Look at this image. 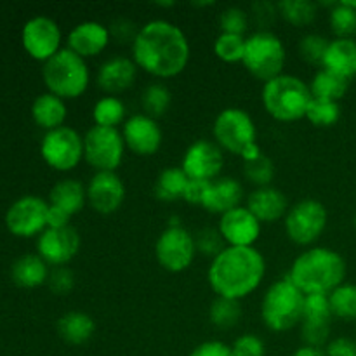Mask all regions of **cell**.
<instances>
[{
  "label": "cell",
  "instance_id": "cell-1",
  "mask_svg": "<svg viewBox=\"0 0 356 356\" xmlns=\"http://www.w3.org/2000/svg\"><path fill=\"white\" fill-rule=\"evenodd\" d=\"M131 52L139 70L159 80H167L186 70L191 47L184 31L172 21L152 19L139 28Z\"/></svg>",
  "mask_w": 356,
  "mask_h": 356
},
{
  "label": "cell",
  "instance_id": "cell-2",
  "mask_svg": "<svg viewBox=\"0 0 356 356\" xmlns=\"http://www.w3.org/2000/svg\"><path fill=\"white\" fill-rule=\"evenodd\" d=\"M266 277V259L256 247H226L209 264L207 282L216 298L242 301Z\"/></svg>",
  "mask_w": 356,
  "mask_h": 356
},
{
  "label": "cell",
  "instance_id": "cell-3",
  "mask_svg": "<svg viewBox=\"0 0 356 356\" xmlns=\"http://www.w3.org/2000/svg\"><path fill=\"white\" fill-rule=\"evenodd\" d=\"M348 266L344 257L330 247L315 245L302 250L291 264L287 278L302 292L329 296L344 284Z\"/></svg>",
  "mask_w": 356,
  "mask_h": 356
},
{
  "label": "cell",
  "instance_id": "cell-4",
  "mask_svg": "<svg viewBox=\"0 0 356 356\" xmlns=\"http://www.w3.org/2000/svg\"><path fill=\"white\" fill-rule=\"evenodd\" d=\"M312 99L309 83L289 73H282L264 82L263 90H261V103L266 113L273 120L284 122V124L306 118V111Z\"/></svg>",
  "mask_w": 356,
  "mask_h": 356
},
{
  "label": "cell",
  "instance_id": "cell-5",
  "mask_svg": "<svg viewBox=\"0 0 356 356\" xmlns=\"http://www.w3.org/2000/svg\"><path fill=\"white\" fill-rule=\"evenodd\" d=\"M42 80L47 87V92L56 94L65 101L76 99L89 89V65L68 47H63L58 54L44 63Z\"/></svg>",
  "mask_w": 356,
  "mask_h": 356
},
{
  "label": "cell",
  "instance_id": "cell-6",
  "mask_svg": "<svg viewBox=\"0 0 356 356\" xmlns=\"http://www.w3.org/2000/svg\"><path fill=\"white\" fill-rule=\"evenodd\" d=\"M305 294L289 280L280 278L264 292L261 299V320L271 332H287L302 322Z\"/></svg>",
  "mask_w": 356,
  "mask_h": 356
},
{
  "label": "cell",
  "instance_id": "cell-7",
  "mask_svg": "<svg viewBox=\"0 0 356 356\" xmlns=\"http://www.w3.org/2000/svg\"><path fill=\"white\" fill-rule=\"evenodd\" d=\"M287 63V51L277 33L270 30H257L245 37L243 68L261 82L282 75Z\"/></svg>",
  "mask_w": 356,
  "mask_h": 356
},
{
  "label": "cell",
  "instance_id": "cell-8",
  "mask_svg": "<svg viewBox=\"0 0 356 356\" xmlns=\"http://www.w3.org/2000/svg\"><path fill=\"white\" fill-rule=\"evenodd\" d=\"M212 136L222 152L242 156L249 146L257 143V127L249 111L238 106H229L219 111L216 117Z\"/></svg>",
  "mask_w": 356,
  "mask_h": 356
},
{
  "label": "cell",
  "instance_id": "cell-9",
  "mask_svg": "<svg viewBox=\"0 0 356 356\" xmlns=\"http://www.w3.org/2000/svg\"><path fill=\"white\" fill-rule=\"evenodd\" d=\"M329 221V212L322 202L305 198L292 205L284 218L285 235L292 243L309 247L323 235Z\"/></svg>",
  "mask_w": 356,
  "mask_h": 356
},
{
  "label": "cell",
  "instance_id": "cell-10",
  "mask_svg": "<svg viewBox=\"0 0 356 356\" xmlns=\"http://www.w3.org/2000/svg\"><path fill=\"white\" fill-rule=\"evenodd\" d=\"M125 148L122 131L92 125L83 134V160L96 172H117L124 162Z\"/></svg>",
  "mask_w": 356,
  "mask_h": 356
},
{
  "label": "cell",
  "instance_id": "cell-11",
  "mask_svg": "<svg viewBox=\"0 0 356 356\" xmlns=\"http://www.w3.org/2000/svg\"><path fill=\"white\" fill-rule=\"evenodd\" d=\"M40 156L52 170L70 172L82 163L83 138L68 125L45 132L40 141Z\"/></svg>",
  "mask_w": 356,
  "mask_h": 356
},
{
  "label": "cell",
  "instance_id": "cell-12",
  "mask_svg": "<svg viewBox=\"0 0 356 356\" xmlns=\"http://www.w3.org/2000/svg\"><path fill=\"white\" fill-rule=\"evenodd\" d=\"M195 236L184 226H167L155 242L156 263L169 273H183L197 257Z\"/></svg>",
  "mask_w": 356,
  "mask_h": 356
},
{
  "label": "cell",
  "instance_id": "cell-13",
  "mask_svg": "<svg viewBox=\"0 0 356 356\" xmlns=\"http://www.w3.org/2000/svg\"><path fill=\"white\" fill-rule=\"evenodd\" d=\"M49 202L37 195H23L9 205L6 226L14 236L30 238L40 236L47 229Z\"/></svg>",
  "mask_w": 356,
  "mask_h": 356
},
{
  "label": "cell",
  "instance_id": "cell-14",
  "mask_svg": "<svg viewBox=\"0 0 356 356\" xmlns=\"http://www.w3.org/2000/svg\"><path fill=\"white\" fill-rule=\"evenodd\" d=\"M61 42L63 33L59 24L44 14L30 17L21 30L23 49L35 61L47 63L52 56L61 51Z\"/></svg>",
  "mask_w": 356,
  "mask_h": 356
},
{
  "label": "cell",
  "instance_id": "cell-15",
  "mask_svg": "<svg viewBox=\"0 0 356 356\" xmlns=\"http://www.w3.org/2000/svg\"><path fill=\"white\" fill-rule=\"evenodd\" d=\"M225 167V152L209 139L191 143L181 160V169L190 179L214 181L221 177Z\"/></svg>",
  "mask_w": 356,
  "mask_h": 356
},
{
  "label": "cell",
  "instance_id": "cell-16",
  "mask_svg": "<svg viewBox=\"0 0 356 356\" xmlns=\"http://www.w3.org/2000/svg\"><path fill=\"white\" fill-rule=\"evenodd\" d=\"M122 138L131 153L138 156H153L162 148L163 132L159 120L145 113H136L122 125Z\"/></svg>",
  "mask_w": 356,
  "mask_h": 356
},
{
  "label": "cell",
  "instance_id": "cell-17",
  "mask_svg": "<svg viewBox=\"0 0 356 356\" xmlns=\"http://www.w3.org/2000/svg\"><path fill=\"white\" fill-rule=\"evenodd\" d=\"M218 229L228 247H256L263 233V222L245 205H240L219 216Z\"/></svg>",
  "mask_w": 356,
  "mask_h": 356
},
{
  "label": "cell",
  "instance_id": "cell-18",
  "mask_svg": "<svg viewBox=\"0 0 356 356\" xmlns=\"http://www.w3.org/2000/svg\"><path fill=\"white\" fill-rule=\"evenodd\" d=\"M82 238L73 226L47 228L37 238V254L52 268L66 266L79 254Z\"/></svg>",
  "mask_w": 356,
  "mask_h": 356
},
{
  "label": "cell",
  "instance_id": "cell-19",
  "mask_svg": "<svg viewBox=\"0 0 356 356\" xmlns=\"http://www.w3.org/2000/svg\"><path fill=\"white\" fill-rule=\"evenodd\" d=\"M87 204L97 214L110 216L125 202V184L117 172H96L87 183Z\"/></svg>",
  "mask_w": 356,
  "mask_h": 356
},
{
  "label": "cell",
  "instance_id": "cell-20",
  "mask_svg": "<svg viewBox=\"0 0 356 356\" xmlns=\"http://www.w3.org/2000/svg\"><path fill=\"white\" fill-rule=\"evenodd\" d=\"M111 42L110 30L99 21H82L70 30L66 47L83 59L96 58L106 51Z\"/></svg>",
  "mask_w": 356,
  "mask_h": 356
},
{
  "label": "cell",
  "instance_id": "cell-21",
  "mask_svg": "<svg viewBox=\"0 0 356 356\" xmlns=\"http://www.w3.org/2000/svg\"><path fill=\"white\" fill-rule=\"evenodd\" d=\"M139 68L132 58L127 56H111L97 70V86L106 96H118L131 89L138 80Z\"/></svg>",
  "mask_w": 356,
  "mask_h": 356
},
{
  "label": "cell",
  "instance_id": "cell-22",
  "mask_svg": "<svg viewBox=\"0 0 356 356\" xmlns=\"http://www.w3.org/2000/svg\"><path fill=\"white\" fill-rule=\"evenodd\" d=\"M243 200V186L235 177L221 176L211 181L205 193L202 207L212 214H226L233 209L240 207Z\"/></svg>",
  "mask_w": 356,
  "mask_h": 356
},
{
  "label": "cell",
  "instance_id": "cell-23",
  "mask_svg": "<svg viewBox=\"0 0 356 356\" xmlns=\"http://www.w3.org/2000/svg\"><path fill=\"white\" fill-rule=\"evenodd\" d=\"M247 209L259 219L261 222H275L284 219L289 212V198L282 190L275 186L256 188L247 198Z\"/></svg>",
  "mask_w": 356,
  "mask_h": 356
},
{
  "label": "cell",
  "instance_id": "cell-24",
  "mask_svg": "<svg viewBox=\"0 0 356 356\" xmlns=\"http://www.w3.org/2000/svg\"><path fill=\"white\" fill-rule=\"evenodd\" d=\"M322 68L351 80L356 76V40L355 38H334L323 58Z\"/></svg>",
  "mask_w": 356,
  "mask_h": 356
},
{
  "label": "cell",
  "instance_id": "cell-25",
  "mask_svg": "<svg viewBox=\"0 0 356 356\" xmlns=\"http://www.w3.org/2000/svg\"><path fill=\"white\" fill-rule=\"evenodd\" d=\"M49 204L73 218L87 205V188L73 177L59 179L49 191Z\"/></svg>",
  "mask_w": 356,
  "mask_h": 356
},
{
  "label": "cell",
  "instance_id": "cell-26",
  "mask_svg": "<svg viewBox=\"0 0 356 356\" xmlns=\"http://www.w3.org/2000/svg\"><path fill=\"white\" fill-rule=\"evenodd\" d=\"M31 118L45 132L63 127L68 118L66 101L51 92L38 94L31 104Z\"/></svg>",
  "mask_w": 356,
  "mask_h": 356
},
{
  "label": "cell",
  "instance_id": "cell-27",
  "mask_svg": "<svg viewBox=\"0 0 356 356\" xmlns=\"http://www.w3.org/2000/svg\"><path fill=\"white\" fill-rule=\"evenodd\" d=\"M49 264L38 254H24L10 266V277L17 287L35 289L47 284Z\"/></svg>",
  "mask_w": 356,
  "mask_h": 356
},
{
  "label": "cell",
  "instance_id": "cell-28",
  "mask_svg": "<svg viewBox=\"0 0 356 356\" xmlns=\"http://www.w3.org/2000/svg\"><path fill=\"white\" fill-rule=\"evenodd\" d=\"M59 337L73 346H82L96 334V322L83 312H68L56 323Z\"/></svg>",
  "mask_w": 356,
  "mask_h": 356
},
{
  "label": "cell",
  "instance_id": "cell-29",
  "mask_svg": "<svg viewBox=\"0 0 356 356\" xmlns=\"http://www.w3.org/2000/svg\"><path fill=\"white\" fill-rule=\"evenodd\" d=\"M348 89H350V80L343 79V76L336 75V73L329 72L325 68H320L313 75L312 82H309V90H312L313 99L339 103L346 96Z\"/></svg>",
  "mask_w": 356,
  "mask_h": 356
},
{
  "label": "cell",
  "instance_id": "cell-30",
  "mask_svg": "<svg viewBox=\"0 0 356 356\" xmlns=\"http://www.w3.org/2000/svg\"><path fill=\"white\" fill-rule=\"evenodd\" d=\"M190 181V177L184 174V170L181 169V165H172L163 169L159 174L155 181V197L162 202H176L183 200L184 190H186V184Z\"/></svg>",
  "mask_w": 356,
  "mask_h": 356
},
{
  "label": "cell",
  "instance_id": "cell-31",
  "mask_svg": "<svg viewBox=\"0 0 356 356\" xmlns=\"http://www.w3.org/2000/svg\"><path fill=\"white\" fill-rule=\"evenodd\" d=\"M92 120L97 127L118 129L127 120V106L118 96H103L92 106Z\"/></svg>",
  "mask_w": 356,
  "mask_h": 356
},
{
  "label": "cell",
  "instance_id": "cell-32",
  "mask_svg": "<svg viewBox=\"0 0 356 356\" xmlns=\"http://www.w3.org/2000/svg\"><path fill=\"white\" fill-rule=\"evenodd\" d=\"M277 7L282 19L296 28L309 26L318 13V3L312 0H282Z\"/></svg>",
  "mask_w": 356,
  "mask_h": 356
},
{
  "label": "cell",
  "instance_id": "cell-33",
  "mask_svg": "<svg viewBox=\"0 0 356 356\" xmlns=\"http://www.w3.org/2000/svg\"><path fill=\"white\" fill-rule=\"evenodd\" d=\"M170 103H172V94H170L169 87L162 82L148 83L141 94L143 113L155 120H159L169 111Z\"/></svg>",
  "mask_w": 356,
  "mask_h": 356
},
{
  "label": "cell",
  "instance_id": "cell-34",
  "mask_svg": "<svg viewBox=\"0 0 356 356\" xmlns=\"http://www.w3.org/2000/svg\"><path fill=\"white\" fill-rule=\"evenodd\" d=\"M240 318H242V306H240V301L216 298L212 301L211 308H209V320H211V323L216 329H233V327L238 325Z\"/></svg>",
  "mask_w": 356,
  "mask_h": 356
},
{
  "label": "cell",
  "instance_id": "cell-35",
  "mask_svg": "<svg viewBox=\"0 0 356 356\" xmlns=\"http://www.w3.org/2000/svg\"><path fill=\"white\" fill-rule=\"evenodd\" d=\"M332 316L346 322L356 320V284H341L329 294Z\"/></svg>",
  "mask_w": 356,
  "mask_h": 356
},
{
  "label": "cell",
  "instance_id": "cell-36",
  "mask_svg": "<svg viewBox=\"0 0 356 356\" xmlns=\"http://www.w3.org/2000/svg\"><path fill=\"white\" fill-rule=\"evenodd\" d=\"M214 54L226 65L243 61L245 54V37L232 33H219L214 40Z\"/></svg>",
  "mask_w": 356,
  "mask_h": 356
},
{
  "label": "cell",
  "instance_id": "cell-37",
  "mask_svg": "<svg viewBox=\"0 0 356 356\" xmlns=\"http://www.w3.org/2000/svg\"><path fill=\"white\" fill-rule=\"evenodd\" d=\"M330 30L336 38H355L356 37V10L351 9L346 2H336L329 10Z\"/></svg>",
  "mask_w": 356,
  "mask_h": 356
},
{
  "label": "cell",
  "instance_id": "cell-38",
  "mask_svg": "<svg viewBox=\"0 0 356 356\" xmlns=\"http://www.w3.org/2000/svg\"><path fill=\"white\" fill-rule=\"evenodd\" d=\"M339 118L341 106L339 103H334V101L312 99L308 111H306V120L320 129L332 127V125H336L339 122Z\"/></svg>",
  "mask_w": 356,
  "mask_h": 356
},
{
  "label": "cell",
  "instance_id": "cell-39",
  "mask_svg": "<svg viewBox=\"0 0 356 356\" xmlns=\"http://www.w3.org/2000/svg\"><path fill=\"white\" fill-rule=\"evenodd\" d=\"M330 40L325 38L320 33H308L299 40V56L305 59L308 65L320 66L322 68L323 58H325V52L329 49Z\"/></svg>",
  "mask_w": 356,
  "mask_h": 356
},
{
  "label": "cell",
  "instance_id": "cell-40",
  "mask_svg": "<svg viewBox=\"0 0 356 356\" xmlns=\"http://www.w3.org/2000/svg\"><path fill=\"white\" fill-rule=\"evenodd\" d=\"M243 176L256 188L271 186L275 177V163L266 155H261L252 162H243Z\"/></svg>",
  "mask_w": 356,
  "mask_h": 356
},
{
  "label": "cell",
  "instance_id": "cell-41",
  "mask_svg": "<svg viewBox=\"0 0 356 356\" xmlns=\"http://www.w3.org/2000/svg\"><path fill=\"white\" fill-rule=\"evenodd\" d=\"M249 23L250 14L238 6L226 7L219 14V31L221 33L242 35V37H245L247 30H249Z\"/></svg>",
  "mask_w": 356,
  "mask_h": 356
},
{
  "label": "cell",
  "instance_id": "cell-42",
  "mask_svg": "<svg viewBox=\"0 0 356 356\" xmlns=\"http://www.w3.org/2000/svg\"><path fill=\"white\" fill-rule=\"evenodd\" d=\"M302 320L308 322H332V309H330L329 296L309 294L305 296V309Z\"/></svg>",
  "mask_w": 356,
  "mask_h": 356
},
{
  "label": "cell",
  "instance_id": "cell-43",
  "mask_svg": "<svg viewBox=\"0 0 356 356\" xmlns=\"http://www.w3.org/2000/svg\"><path fill=\"white\" fill-rule=\"evenodd\" d=\"M299 329H301V341L305 343V346L312 348H320L327 346L330 341V323L329 322H308V320H302L299 323Z\"/></svg>",
  "mask_w": 356,
  "mask_h": 356
},
{
  "label": "cell",
  "instance_id": "cell-44",
  "mask_svg": "<svg viewBox=\"0 0 356 356\" xmlns=\"http://www.w3.org/2000/svg\"><path fill=\"white\" fill-rule=\"evenodd\" d=\"M195 245H197L198 254L211 257V259H214L218 254H221L228 247L218 228H202L195 235Z\"/></svg>",
  "mask_w": 356,
  "mask_h": 356
},
{
  "label": "cell",
  "instance_id": "cell-45",
  "mask_svg": "<svg viewBox=\"0 0 356 356\" xmlns=\"http://www.w3.org/2000/svg\"><path fill=\"white\" fill-rule=\"evenodd\" d=\"M229 346L233 356H266V344L257 334H242Z\"/></svg>",
  "mask_w": 356,
  "mask_h": 356
},
{
  "label": "cell",
  "instance_id": "cell-46",
  "mask_svg": "<svg viewBox=\"0 0 356 356\" xmlns=\"http://www.w3.org/2000/svg\"><path fill=\"white\" fill-rule=\"evenodd\" d=\"M47 284L49 289H51L54 294L66 296L73 291V287H75V275H73V271L66 266L54 268V270L49 273Z\"/></svg>",
  "mask_w": 356,
  "mask_h": 356
},
{
  "label": "cell",
  "instance_id": "cell-47",
  "mask_svg": "<svg viewBox=\"0 0 356 356\" xmlns=\"http://www.w3.org/2000/svg\"><path fill=\"white\" fill-rule=\"evenodd\" d=\"M138 24L134 21H131L129 17H117V19L111 21L108 24V30H110L111 40L118 42V44H131L134 42L136 35L139 31Z\"/></svg>",
  "mask_w": 356,
  "mask_h": 356
},
{
  "label": "cell",
  "instance_id": "cell-48",
  "mask_svg": "<svg viewBox=\"0 0 356 356\" xmlns=\"http://www.w3.org/2000/svg\"><path fill=\"white\" fill-rule=\"evenodd\" d=\"M250 17H254V21L261 26V30H268V26L273 24L277 17H280V14H278L277 3L261 0V2H254L250 6Z\"/></svg>",
  "mask_w": 356,
  "mask_h": 356
},
{
  "label": "cell",
  "instance_id": "cell-49",
  "mask_svg": "<svg viewBox=\"0 0 356 356\" xmlns=\"http://www.w3.org/2000/svg\"><path fill=\"white\" fill-rule=\"evenodd\" d=\"M190 356H233V351L229 344L212 339L204 341L197 348H193Z\"/></svg>",
  "mask_w": 356,
  "mask_h": 356
},
{
  "label": "cell",
  "instance_id": "cell-50",
  "mask_svg": "<svg viewBox=\"0 0 356 356\" xmlns=\"http://www.w3.org/2000/svg\"><path fill=\"white\" fill-rule=\"evenodd\" d=\"M211 181H198V179H190L186 184V190H184L183 200L190 205H198L202 207L204 205L205 193H207V188Z\"/></svg>",
  "mask_w": 356,
  "mask_h": 356
},
{
  "label": "cell",
  "instance_id": "cell-51",
  "mask_svg": "<svg viewBox=\"0 0 356 356\" xmlns=\"http://www.w3.org/2000/svg\"><path fill=\"white\" fill-rule=\"evenodd\" d=\"M325 356H356V341L350 337H336L325 346Z\"/></svg>",
  "mask_w": 356,
  "mask_h": 356
},
{
  "label": "cell",
  "instance_id": "cell-52",
  "mask_svg": "<svg viewBox=\"0 0 356 356\" xmlns=\"http://www.w3.org/2000/svg\"><path fill=\"white\" fill-rule=\"evenodd\" d=\"M70 216L66 214V212H63L61 209L58 207H52L51 204H49V214H47V228H66V226H70Z\"/></svg>",
  "mask_w": 356,
  "mask_h": 356
},
{
  "label": "cell",
  "instance_id": "cell-53",
  "mask_svg": "<svg viewBox=\"0 0 356 356\" xmlns=\"http://www.w3.org/2000/svg\"><path fill=\"white\" fill-rule=\"evenodd\" d=\"M291 356H325V351L320 350V348H312L302 344V346L298 348Z\"/></svg>",
  "mask_w": 356,
  "mask_h": 356
},
{
  "label": "cell",
  "instance_id": "cell-54",
  "mask_svg": "<svg viewBox=\"0 0 356 356\" xmlns=\"http://www.w3.org/2000/svg\"><path fill=\"white\" fill-rule=\"evenodd\" d=\"M344 2H346L348 6L351 7V9H355V10H356V0H344Z\"/></svg>",
  "mask_w": 356,
  "mask_h": 356
},
{
  "label": "cell",
  "instance_id": "cell-55",
  "mask_svg": "<svg viewBox=\"0 0 356 356\" xmlns=\"http://www.w3.org/2000/svg\"><path fill=\"white\" fill-rule=\"evenodd\" d=\"M156 6H160V7H172L174 2H159V3H156Z\"/></svg>",
  "mask_w": 356,
  "mask_h": 356
},
{
  "label": "cell",
  "instance_id": "cell-56",
  "mask_svg": "<svg viewBox=\"0 0 356 356\" xmlns=\"http://www.w3.org/2000/svg\"><path fill=\"white\" fill-rule=\"evenodd\" d=\"M355 228H356V216H355Z\"/></svg>",
  "mask_w": 356,
  "mask_h": 356
}]
</instances>
